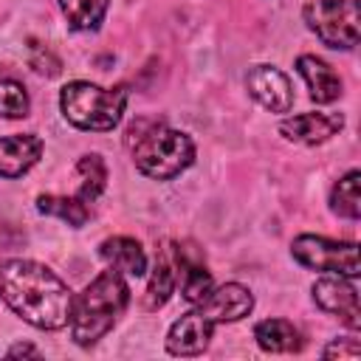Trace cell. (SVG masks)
Instances as JSON below:
<instances>
[{
    "mask_svg": "<svg viewBox=\"0 0 361 361\" xmlns=\"http://www.w3.org/2000/svg\"><path fill=\"white\" fill-rule=\"evenodd\" d=\"M212 327H214V322L206 319L200 310L183 313V316L169 327V336H166V350H169V355H200V353L209 347Z\"/></svg>",
    "mask_w": 361,
    "mask_h": 361,
    "instance_id": "8fae6325",
    "label": "cell"
},
{
    "mask_svg": "<svg viewBox=\"0 0 361 361\" xmlns=\"http://www.w3.org/2000/svg\"><path fill=\"white\" fill-rule=\"evenodd\" d=\"M62 116L90 133H107L113 130L127 107V87H99L90 82H68L59 93Z\"/></svg>",
    "mask_w": 361,
    "mask_h": 361,
    "instance_id": "277c9868",
    "label": "cell"
},
{
    "mask_svg": "<svg viewBox=\"0 0 361 361\" xmlns=\"http://www.w3.org/2000/svg\"><path fill=\"white\" fill-rule=\"evenodd\" d=\"M99 254L118 274H130V276H144L147 274V254H144L141 243L133 240V237H107L99 245Z\"/></svg>",
    "mask_w": 361,
    "mask_h": 361,
    "instance_id": "9a60e30c",
    "label": "cell"
},
{
    "mask_svg": "<svg viewBox=\"0 0 361 361\" xmlns=\"http://www.w3.org/2000/svg\"><path fill=\"white\" fill-rule=\"evenodd\" d=\"M65 20L76 31H96L107 14L110 0H59Z\"/></svg>",
    "mask_w": 361,
    "mask_h": 361,
    "instance_id": "ac0fdd59",
    "label": "cell"
},
{
    "mask_svg": "<svg viewBox=\"0 0 361 361\" xmlns=\"http://www.w3.org/2000/svg\"><path fill=\"white\" fill-rule=\"evenodd\" d=\"M28 65H31L37 73H42V76H56V73L62 71V62L54 56V51L45 48V45H39L37 39L28 42Z\"/></svg>",
    "mask_w": 361,
    "mask_h": 361,
    "instance_id": "603a6c76",
    "label": "cell"
},
{
    "mask_svg": "<svg viewBox=\"0 0 361 361\" xmlns=\"http://www.w3.org/2000/svg\"><path fill=\"white\" fill-rule=\"evenodd\" d=\"M296 68H299L302 79L307 82L310 99L316 104H330V102H336L341 96V79L324 59H319L313 54H302L296 59Z\"/></svg>",
    "mask_w": 361,
    "mask_h": 361,
    "instance_id": "5bb4252c",
    "label": "cell"
},
{
    "mask_svg": "<svg viewBox=\"0 0 361 361\" xmlns=\"http://www.w3.org/2000/svg\"><path fill=\"white\" fill-rule=\"evenodd\" d=\"M254 338L265 353H293L299 350L302 338L299 330L285 319H265L254 327Z\"/></svg>",
    "mask_w": 361,
    "mask_h": 361,
    "instance_id": "2e32d148",
    "label": "cell"
},
{
    "mask_svg": "<svg viewBox=\"0 0 361 361\" xmlns=\"http://www.w3.org/2000/svg\"><path fill=\"white\" fill-rule=\"evenodd\" d=\"M290 254L299 265H305L310 271L338 274L347 279H355L361 274L355 243H336V240L316 237V234H299L290 243Z\"/></svg>",
    "mask_w": 361,
    "mask_h": 361,
    "instance_id": "8992f818",
    "label": "cell"
},
{
    "mask_svg": "<svg viewBox=\"0 0 361 361\" xmlns=\"http://www.w3.org/2000/svg\"><path fill=\"white\" fill-rule=\"evenodd\" d=\"M130 302V288L124 276L110 268L102 271L71 305V336L79 347H90L110 333L116 319Z\"/></svg>",
    "mask_w": 361,
    "mask_h": 361,
    "instance_id": "3957f363",
    "label": "cell"
},
{
    "mask_svg": "<svg viewBox=\"0 0 361 361\" xmlns=\"http://www.w3.org/2000/svg\"><path fill=\"white\" fill-rule=\"evenodd\" d=\"M305 23L330 48L358 45V0H307Z\"/></svg>",
    "mask_w": 361,
    "mask_h": 361,
    "instance_id": "5b68a950",
    "label": "cell"
},
{
    "mask_svg": "<svg viewBox=\"0 0 361 361\" xmlns=\"http://www.w3.org/2000/svg\"><path fill=\"white\" fill-rule=\"evenodd\" d=\"M313 299L324 313L338 316L347 327L358 330L361 327V305H358V290L347 276H322L313 282Z\"/></svg>",
    "mask_w": 361,
    "mask_h": 361,
    "instance_id": "52a82bcc",
    "label": "cell"
},
{
    "mask_svg": "<svg viewBox=\"0 0 361 361\" xmlns=\"http://www.w3.org/2000/svg\"><path fill=\"white\" fill-rule=\"evenodd\" d=\"M76 175H79V195L76 197H82L85 203H93L107 186V169H104V161L96 152L79 158Z\"/></svg>",
    "mask_w": 361,
    "mask_h": 361,
    "instance_id": "ffe728a7",
    "label": "cell"
},
{
    "mask_svg": "<svg viewBox=\"0 0 361 361\" xmlns=\"http://www.w3.org/2000/svg\"><path fill=\"white\" fill-rule=\"evenodd\" d=\"M37 209L42 214H51V217H59L65 220L68 226L79 228L87 223L90 217V206L82 200V197H62V195H39L37 197Z\"/></svg>",
    "mask_w": 361,
    "mask_h": 361,
    "instance_id": "e0dca14e",
    "label": "cell"
},
{
    "mask_svg": "<svg viewBox=\"0 0 361 361\" xmlns=\"http://www.w3.org/2000/svg\"><path fill=\"white\" fill-rule=\"evenodd\" d=\"M180 296L189 302V305H200L209 293H212V288H214V282H212V274L200 265V262H192V259H186L183 257V251H180Z\"/></svg>",
    "mask_w": 361,
    "mask_h": 361,
    "instance_id": "44dd1931",
    "label": "cell"
},
{
    "mask_svg": "<svg viewBox=\"0 0 361 361\" xmlns=\"http://www.w3.org/2000/svg\"><path fill=\"white\" fill-rule=\"evenodd\" d=\"M17 355H37V347H31V344H14L8 350V358H17Z\"/></svg>",
    "mask_w": 361,
    "mask_h": 361,
    "instance_id": "d4e9b609",
    "label": "cell"
},
{
    "mask_svg": "<svg viewBox=\"0 0 361 361\" xmlns=\"http://www.w3.org/2000/svg\"><path fill=\"white\" fill-rule=\"evenodd\" d=\"M178 268H180V248L164 245L155 257V268H152V276H149V285L144 293L147 310H158L161 305H166V299L172 296L175 282H178Z\"/></svg>",
    "mask_w": 361,
    "mask_h": 361,
    "instance_id": "4fadbf2b",
    "label": "cell"
},
{
    "mask_svg": "<svg viewBox=\"0 0 361 361\" xmlns=\"http://www.w3.org/2000/svg\"><path fill=\"white\" fill-rule=\"evenodd\" d=\"M28 93L14 79H0V116L3 118H25L28 116Z\"/></svg>",
    "mask_w": 361,
    "mask_h": 361,
    "instance_id": "7402d4cb",
    "label": "cell"
},
{
    "mask_svg": "<svg viewBox=\"0 0 361 361\" xmlns=\"http://www.w3.org/2000/svg\"><path fill=\"white\" fill-rule=\"evenodd\" d=\"M341 127H344V116L341 113H302V116L285 118L279 124V133L288 141L316 147V144H324L327 138H333Z\"/></svg>",
    "mask_w": 361,
    "mask_h": 361,
    "instance_id": "30bf717a",
    "label": "cell"
},
{
    "mask_svg": "<svg viewBox=\"0 0 361 361\" xmlns=\"http://www.w3.org/2000/svg\"><path fill=\"white\" fill-rule=\"evenodd\" d=\"M245 87L271 113H288L293 104L290 79L274 65H254L245 76Z\"/></svg>",
    "mask_w": 361,
    "mask_h": 361,
    "instance_id": "ba28073f",
    "label": "cell"
},
{
    "mask_svg": "<svg viewBox=\"0 0 361 361\" xmlns=\"http://www.w3.org/2000/svg\"><path fill=\"white\" fill-rule=\"evenodd\" d=\"M127 147L141 175L152 180H172L195 161V144L186 133L166 127L164 121L138 118L127 130Z\"/></svg>",
    "mask_w": 361,
    "mask_h": 361,
    "instance_id": "7a4b0ae2",
    "label": "cell"
},
{
    "mask_svg": "<svg viewBox=\"0 0 361 361\" xmlns=\"http://www.w3.org/2000/svg\"><path fill=\"white\" fill-rule=\"evenodd\" d=\"M42 155V138L34 133H17L0 138V178L25 175Z\"/></svg>",
    "mask_w": 361,
    "mask_h": 361,
    "instance_id": "7c38bea8",
    "label": "cell"
},
{
    "mask_svg": "<svg viewBox=\"0 0 361 361\" xmlns=\"http://www.w3.org/2000/svg\"><path fill=\"white\" fill-rule=\"evenodd\" d=\"M322 355H324V358H358V355H361V344H358V338H353V336L336 338V341H330V344L324 347Z\"/></svg>",
    "mask_w": 361,
    "mask_h": 361,
    "instance_id": "cb8c5ba5",
    "label": "cell"
},
{
    "mask_svg": "<svg viewBox=\"0 0 361 361\" xmlns=\"http://www.w3.org/2000/svg\"><path fill=\"white\" fill-rule=\"evenodd\" d=\"M358 169H350L344 178H338V183L333 186L330 192V209L338 214V217H347V220H358L361 217V192H358Z\"/></svg>",
    "mask_w": 361,
    "mask_h": 361,
    "instance_id": "d6986e66",
    "label": "cell"
},
{
    "mask_svg": "<svg viewBox=\"0 0 361 361\" xmlns=\"http://www.w3.org/2000/svg\"><path fill=\"white\" fill-rule=\"evenodd\" d=\"M0 296L20 319L34 327L59 330L71 322V288L51 268L34 259L0 262Z\"/></svg>",
    "mask_w": 361,
    "mask_h": 361,
    "instance_id": "6da1fadb",
    "label": "cell"
},
{
    "mask_svg": "<svg viewBox=\"0 0 361 361\" xmlns=\"http://www.w3.org/2000/svg\"><path fill=\"white\" fill-rule=\"evenodd\" d=\"M251 307H254V296L240 282H226L217 290L212 288V293L197 305V310L206 319H212L214 324L217 322H240L243 316L251 313Z\"/></svg>",
    "mask_w": 361,
    "mask_h": 361,
    "instance_id": "9c48e42d",
    "label": "cell"
}]
</instances>
